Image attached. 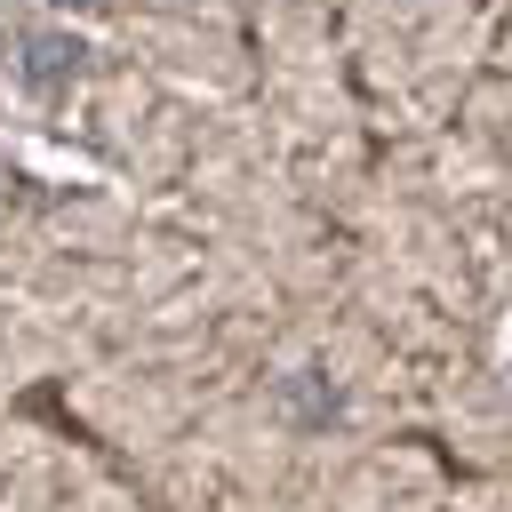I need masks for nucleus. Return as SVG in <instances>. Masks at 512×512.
<instances>
[{
    "instance_id": "obj_1",
    "label": "nucleus",
    "mask_w": 512,
    "mask_h": 512,
    "mask_svg": "<svg viewBox=\"0 0 512 512\" xmlns=\"http://www.w3.org/2000/svg\"><path fill=\"white\" fill-rule=\"evenodd\" d=\"M64 64H80V40H48V32H40V40H32V64H24V72H32V80H56Z\"/></svg>"
}]
</instances>
